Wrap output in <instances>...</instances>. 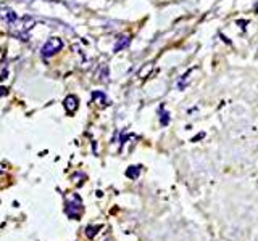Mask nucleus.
Instances as JSON below:
<instances>
[{
    "instance_id": "1",
    "label": "nucleus",
    "mask_w": 258,
    "mask_h": 241,
    "mask_svg": "<svg viewBox=\"0 0 258 241\" xmlns=\"http://www.w3.org/2000/svg\"><path fill=\"white\" fill-rule=\"evenodd\" d=\"M64 206H67L64 211H67L70 219L78 220L81 214H83V199H81L79 195H76V193H73V195L64 198Z\"/></svg>"
},
{
    "instance_id": "2",
    "label": "nucleus",
    "mask_w": 258,
    "mask_h": 241,
    "mask_svg": "<svg viewBox=\"0 0 258 241\" xmlns=\"http://www.w3.org/2000/svg\"><path fill=\"white\" fill-rule=\"evenodd\" d=\"M61 48H63V40L60 37H50L42 45V48H40V55H42L44 58H50V56L58 53Z\"/></svg>"
},
{
    "instance_id": "3",
    "label": "nucleus",
    "mask_w": 258,
    "mask_h": 241,
    "mask_svg": "<svg viewBox=\"0 0 258 241\" xmlns=\"http://www.w3.org/2000/svg\"><path fill=\"white\" fill-rule=\"evenodd\" d=\"M16 20H18V15H16L12 8L8 7H0V21H2L5 26L10 28L12 24L16 23Z\"/></svg>"
},
{
    "instance_id": "4",
    "label": "nucleus",
    "mask_w": 258,
    "mask_h": 241,
    "mask_svg": "<svg viewBox=\"0 0 258 241\" xmlns=\"http://www.w3.org/2000/svg\"><path fill=\"white\" fill-rule=\"evenodd\" d=\"M63 104H64V109H67V112H70V114H71V112H75L78 109L79 100H78L76 95H68L67 98H64Z\"/></svg>"
},
{
    "instance_id": "5",
    "label": "nucleus",
    "mask_w": 258,
    "mask_h": 241,
    "mask_svg": "<svg viewBox=\"0 0 258 241\" xmlns=\"http://www.w3.org/2000/svg\"><path fill=\"white\" fill-rule=\"evenodd\" d=\"M129 42H131V36H129V34L119 36V37L116 39L115 47H113V52H121V50H124V48L129 45Z\"/></svg>"
},
{
    "instance_id": "6",
    "label": "nucleus",
    "mask_w": 258,
    "mask_h": 241,
    "mask_svg": "<svg viewBox=\"0 0 258 241\" xmlns=\"http://www.w3.org/2000/svg\"><path fill=\"white\" fill-rule=\"evenodd\" d=\"M92 100H94V103L100 104V106H107V104H110L108 96L105 95L102 90H95V92L92 93Z\"/></svg>"
},
{
    "instance_id": "7",
    "label": "nucleus",
    "mask_w": 258,
    "mask_h": 241,
    "mask_svg": "<svg viewBox=\"0 0 258 241\" xmlns=\"http://www.w3.org/2000/svg\"><path fill=\"white\" fill-rule=\"evenodd\" d=\"M141 175V166H129L127 171H126V177L131 180H136L137 177Z\"/></svg>"
},
{
    "instance_id": "8",
    "label": "nucleus",
    "mask_w": 258,
    "mask_h": 241,
    "mask_svg": "<svg viewBox=\"0 0 258 241\" xmlns=\"http://www.w3.org/2000/svg\"><path fill=\"white\" fill-rule=\"evenodd\" d=\"M102 227H100V225H89V227H86V236L89 238V239H92L95 235H97V233H99V230H100Z\"/></svg>"
},
{
    "instance_id": "9",
    "label": "nucleus",
    "mask_w": 258,
    "mask_h": 241,
    "mask_svg": "<svg viewBox=\"0 0 258 241\" xmlns=\"http://www.w3.org/2000/svg\"><path fill=\"white\" fill-rule=\"evenodd\" d=\"M160 124L161 126H168L169 124V112L165 111L163 108H160Z\"/></svg>"
},
{
    "instance_id": "10",
    "label": "nucleus",
    "mask_w": 258,
    "mask_h": 241,
    "mask_svg": "<svg viewBox=\"0 0 258 241\" xmlns=\"http://www.w3.org/2000/svg\"><path fill=\"white\" fill-rule=\"evenodd\" d=\"M100 77L102 82H107V77H108V69L107 66H102V72H97V79Z\"/></svg>"
},
{
    "instance_id": "11",
    "label": "nucleus",
    "mask_w": 258,
    "mask_h": 241,
    "mask_svg": "<svg viewBox=\"0 0 258 241\" xmlns=\"http://www.w3.org/2000/svg\"><path fill=\"white\" fill-rule=\"evenodd\" d=\"M8 95V88L7 87H0V96H5Z\"/></svg>"
}]
</instances>
